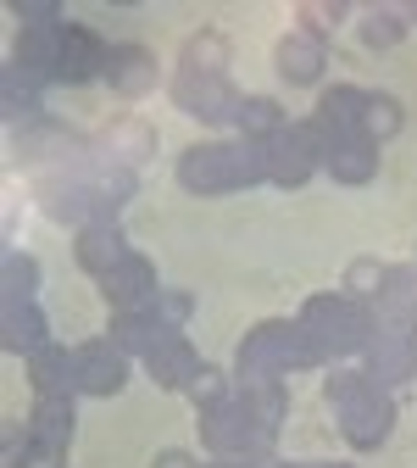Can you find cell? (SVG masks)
Returning <instances> with one entry per match:
<instances>
[{"label": "cell", "mask_w": 417, "mask_h": 468, "mask_svg": "<svg viewBox=\"0 0 417 468\" xmlns=\"http://www.w3.org/2000/svg\"><path fill=\"white\" fill-rule=\"evenodd\" d=\"M234 45L223 28H195L184 39V56H178V79H172V101L184 106L190 117H201V123H234L240 117V101L234 95Z\"/></svg>", "instance_id": "6da1fadb"}, {"label": "cell", "mask_w": 417, "mask_h": 468, "mask_svg": "<svg viewBox=\"0 0 417 468\" xmlns=\"http://www.w3.org/2000/svg\"><path fill=\"white\" fill-rule=\"evenodd\" d=\"M328 407H334V419H339V430L356 452H379L395 430V396L368 368L362 374H350V368L334 374L328 379Z\"/></svg>", "instance_id": "7a4b0ae2"}, {"label": "cell", "mask_w": 417, "mask_h": 468, "mask_svg": "<svg viewBox=\"0 0 417 468\" xmlns=\"http://www.w3.org/2000/svg\"><path fill=\"white\" fill-rule=\"evenodd\" d=\"M262 151L251 140H206L178 156V185L190 196H228V190H251L262 185Z\"/></svg>", "instance_id": "3957f363"}, {"label": "cell", "mask_w": 417, "mask_h": 468, "mask_svg": "<svg viewBox=\"0 0 417 468\" xmlns=\"http://www.w3.org/2000/svg\"><path fill=\"white\" fill-rule=\"evenodd\" d=\"M201 441L217 463H240V468H267L273 463V435L251 419V407L240 396V379H234V396L201 407Z\"/></svg>", "instance_id": "277c9868"}, {"label": "cell", "mask_w": 417, "mask_h": 468, "mask_svg": "<svg viewBox=\"0 0 417 468\" xmlns=\"http://www.w3.org/2000/svg\"><path fill=\"white\" fill-rule=\"evenodd\" d=\"M312 363H323V351L301 329V318H273V324H256L245 335L234 379H284L289 368H312Z\"/></svg>", "instance_id": "5b68a950"}, {"label": "cell", "mask_w": 417, "mask_h": 468, "mask_svg": "<svg viewBox=\"0 0 417 468\" xmlns=\"http://www.w3.org/2000/svg\"><path fill=\"white\" fill-rule=\"evenodd\" d=\"M301 329L318 340L323 357H345V351H368L379 318H373L362 302H356V296L334 290V296H307V307H301Z\"/></svg>", "instance_id": "8992f818"}, {"label": "cell", "mask_w": 417, "mask_h": 468, "mask_svg": "<svg viewBox=\"0 0 417 468\" xmlns=\"http://www.w3.org/2000/svg\"><path fill=\"white\" fill-rule=\"evenodd\" d=\"M256 151H262V173H267L273 185H284V190L307 185L312 173L323 167V151H318L312 123H284V129H278L273 140H262Z\"/></svg>", "instance_id": "52a82bcc"}, {"label": "cell", "mask_w": 417, "mask_h": 468, "mask_svg": "<svg viewBox=\"0 0 417 468\" xmlns=\"http://www.w3.org/2000/svg\"><path fill=\"white\" fill-rule=\"evenodd\" d=\"M362 368L384 390L417 379V324H379L373 340H368V351H362Z\"/></svg>", "instance_id": "ba28073f"}, {"label": "cell", "mask_w": 417, "mask_h": 468, "mask_svg": "<svg viewBox=\"0 0 417 468\" xmlns=\"http://www.w3.org/2000/svg\"><path fill=\"white\" fill-rule=\"evenodd\" d=\"M129 351L117 346L111 335H100V340H84L78 351H73V379H78V396H117L129 385Z\"/></svg>", "instance_id": "9c48e42d"}, {"label": "cell", "mask_w": 417, "mask_h": 468, "mask_svg": "<svg viewBox=\"0 0 417 468\" xmlns=\"http://www.w3.org/2000/svg\"><path fill=\"white\" fill-rule=\"evenodd\" d=\"M100 290H106L111 313H151V307H156V296H162L156 268H151V257H140V251H129L123 262H117V268L100 279Z\"/></svg>", "instance_id": "30bf717a"}, {"label": "cell", "mask_w": 417, "mask_h": 468, "mask_svg": "<svg viewBox=\"0 0 417 468\" xmlns=\"http://www.w3.org/2000/svg\"><path fill=\"white\" fill-rule=\"evenodd\" d=\"M106 62L111 50L95 28L84 23H62V56H56V84H89V79H106Z\"/></svg>", "instance_id": "8fae6325"}, {"label": "cell", "mask_w": 417, "mask_h": 468, "mask_svg": "<svg viewBox=\"0 0 417 468\" xmlns=\"http://www.w3.org/2000/svg\"><path fill=\"white\" fill-rule=\"evenodd\" d=\"M323 167L334 185H368L379 173V140L362 129V134H339L323 145Z\"/></svg>", "instance_id": "7c38bea8"}, {"label": "cell", "mask_w": 417, "mask_h": 468, "mask_svg": "<svg viewBox=\"0 0 417 468\" xmlns=\"http://www.w3.org/2000/svg\"><path fill=\"white\" fill-rule=\"evenodd\" d=\"M273 62L284 73V84H318L323 68H328V45L307 28H289L278 45H273Z\"/></svg>", "instance_id": "4fadbf2b"}, {"label": "cell", "mask_w": 417, "mask_h": 468, "mask_svg": "<svg viewBox=\"0 0 417 468\" xmlns=\"http://www.w3.org/2000/svg\"><path fill=\"white\" fill-rule=\"evenodd\" d=\"M145 374H151L162 390H190V385H195L201 357H195V346L184 340V329H167V340L145 357Z\"/></svg>", "instance_id": "5bb4252c"}, {"label": "cell", "mask_w": 417, "mask_h": 468, "mask_svg": "<svg viewBox=\"0 0 417 468\" xmlns=\"http://www.w3.org/2000/svg\"><path fill=\"white\" fill-rule=\"evenodd\" d=\"M28 385H34V401H73L78 396V379H73V351L62 346H39L28 357Z\"/></svg>", "instance_id": "9a60e30c"}, {"label": "cell", "mask_w": 417, "mask_h": 468, "mask_svg": "<svg viewBox=\"0 0 417 468\" xmlns=\"http://www.w3.org/2000/svg\"><path fill=\"white\" fill-rule=\"evenodd\" d=\"M106 84H111V95H123V101L151 95V90H156V56H151L145 45H111Z\"/></svg>", "instance_id": "2e32d148"}, {"label": "cell", "mask_w": 417, "mask_h": 468, "mask_svg": "<svg viewBox=\"0 0 417 468\" xmlns=\"http://www.w3.org/2000/svg\"><path fill=\"white\" fill-rule=\"evenodd\" d=\"M73 257H78L84 273L106 279L117 262L129 257V240H123V229H117V223H84V229H78V240H73Z\"/></svg>", "instance_id": "e0dca14e"}, {"label": "cell", "mask_w": 417, "mask_h": 468, "mask_svg": "<svg viewBox=\"0 0 417 468\" xmlns=\"http://www.w3.org/2000/svg\"><path fill=\"white\" fill-rule=\"evenodd\" d=\"M368 313L379 324H417V268H384V284Z\"/></svg>", "instance_id": "ac0fdd59"}, {"label": "cell", "mask_w": 417, "mask_h": 468, "mask_svg": "<svg viewBox=\"0 0 417 468\" xmlns=\"http://www.w3.org/2000/svg\"><path fill=\"white\" fill-rule=\"evenodd\" d=\"M156 151V134H151V123H140V117H123V123H111L106 134H100V162H111V167H145V156Z\"/></svg>", "instance_id": "d6986e66"}, {"label": "cell", "mask_w": 417, "mask_h": 468, "mask_svg": "<svg viewBox=\"0 0 417 468\" xmlns=\"http://www.w3.org/2000/svg\"><path fill=\"white\" fill-rule=\"evenodd\" d=\"M0 340H6V351H17V357H34L39 346H50L39 302H6L0 307Z\"/></svg>", "instance_id": "ffe728a7"}, {"label": "cell", "mask_w": 417, "mask_h": 468, "mask_svg": "<svg viewBox=\"0 0 417 468\" xmlns=\"http://www.w3.org/2000/svg\"><path fill=\"white\" fill-rule=\"evenodd\" d=\"M56 56H62V23H45V28H23L12 45V68L34 73V79H56Z\"/></svg>", "instance_id": "44dd1931"}, {"label": "cell", "mask_w": 417, "mask_h": 468, "mask_svg": "<svg viewBox=\"0 0 417 468\" xmlns=\"http://www.w3.org/2000/svg\"><path fill=\"white\" fill-rule=\"evenodd\" d=\"M106 335L123 346L129 357H140V363H145L151 351L167 340V324H162L156 313H111V329H106Z\"/></svg>", "instance_id": "7402d4cb"}, {"label": "cell", "mask_w": 417, "mask_h": 468, "mask_svg": "<svg viewBox=\"0 0 417 468\" xmlns=\"http://www.w3.org/2000/svg\"><path fill=\"white\" fill-rule=\"evenodd\" d=\"M240 396H245V407H251V419L278 441V424H284V413H289L284 379H240Z\"/></svg>", "instance_id": "603a6c76"}, {"label": "cell", "mask_w": 417, "mask_h": 468, "mask_svg": "<svg viewBox=\"0 0 417 468\" xmlns=\"http://www.w3.org/2000/svg\"><path fill=\"white\" fill-rule=\"evenodd\" d=\"M234 123H240V140H251V145H262V140H273L289 117H284V106L278 101H267V95H245L240 101V117H234Z\"/></svg>", "instance_id": "cb8c5ba5"}, {"label": "cell", "mask_w": 417, "mask_h": 468, "mask_svg": "<svg viewBox=\"0 0 417 468\" xmlns=\"http://www.w3.org/2000/svg\"><path fill=\"white\" fill-rule=\"evenodd\" d=\"M0 95H6V117H12V123H28V117H39L45 79H34V73L12 68V73H6V84H0Z\"/></svg>", "instance_id": "d4e9b609"}, {"label": "cell", "mask_w": 417, "mask_h": 468, "mask_svg": "<svg viewBox=\"0 0 417 468\" xmlns=\"http://www.w3.org/2000/svg\"><path fill=\"white\" fill-rule=\"evenodd\" d=\"M401 123H406V106L395 95H384V90H368V134L384 145V140L401 134Z\"/></svg>", "instance_id": "484cf974"}, {"label": "cell", "mask_w": 417, "mask_h": 468, "mask_svg": "<svg viewBox=\"0 0 417 468\" xmlns=\"http://www.w3.org/2000/svg\"><path fill=\"white\" fill-rule=\"evenodd\" d=\"M0 284H6V302H34V296H39V268H34V257L12 251V257H6V273H0Z\"/></svg>", "instance_id": "4316f807"}, {"label": "cell", "mask_w": 417, "mask_h": 468, "mask_svg": "<svg viewBox=\"0 0 417 468\" xmlns=\"http://www.w3.org/2000/svg\"><path fill=\"white\" fill-rule=\"evenodd\" d=\"M401 39H406V23H401V17H390V12H368V17H362V45L395 50Z\"/></svg>", "instance_id": "83f0119b"}, {"label": "cell", "mask_w": 417, "mask_h": 468, "mask_svg": "<svg viewBox=\"0 0 417 468\" xmlns=\"http://www.w3.org/2000/svg\"><path fill=\"white\" fill-rule=\"evenodd\" d=\"M190 396H195V407H212V401L234 396V374H228V368H212V363H201V374H195Z\"/></svg>", "instance_id": "f1b7e54d"}, {"label": "cell", "mask_w": 417, "mask_h": 468, "mask_svg": "<svg viewBox=\"0 0 417 468\" xmlns=\"http://www.w3.org/2000/svg\"><path fill=\"white\" fill-rule=\"evenodd\" d=\"M167 329H184L190 318H195V296H190V290H162V296H156V307H151Z\"/></svg>", "instance_id": "f546056e"}, {"label": "cell", "mask_w": 417, "mask_h": 468, "mask_svg": "<svg viewBox=\"0 0 417 468\" xmlns=\"http://www.w3.org/2000/svg\"><path fill=\"white\" fill-rule=\"evenodd\" d=\"M12 468H68V446H56V441H39V435L28 430V446H23V457H17Z\"/></svg>", "instance_id": "4dcf8cb0"}, {"label": "cell", "mask_w": 417, "mask_h": 468, "mask_svg": "<svg viewBox=\"0 0 417 468\" xmlns=\"http://www.w3.org/2000/svg\"><path fill=\"white\" fill-rule=\"evenodd\" d=\"M379 284H384V262H350V268H345V296L373 302Z\"/></svg>", "instance_id": "1f68e13d"}, {"label": "cell", "mask_w": 417, "mask_h": 468, "mask_svg": "<svg viewBox=\"0 0 417 468\" xmlns=\"http://www.w3.org/2000/svg\"><path fill=\"white\" fill-rule=\"evenodd\" d=\"M17 17H23L28 28H45V23H62V12H56V0H23V6H17Z\"/></svg>", "instance_id": "d6a6232c"}, {"label": "cell", "mask_w": 417, "mask_h": 468, "mask_svg": "<svg viewBox=\"0 0 417 468\" xmlns=\"http://www.w3.org/2000/svg\"><path fill=\"white\" fill-rule=\"evenodd\" d=\"M151 468H201V463H195L184 446H167V452H156V457H151Z\"/></svg>", "instance_id": "836d02e7"}, {"label": "cell", "mask_w": 417, "mask_h": 468, "mask_svg": "<svg viewBox=\"0 0 417 468\" xmlns=\"http://www.w3.org/2000/svg\"><path fill=\"white\" fill-rule=\"evenodd\" d=\"M267 468H312V463H278V457H273V463H267Z\"/></svg>", "instance_id": "e575fe53"}, {"label": "cell", "mask_w": 417, "mask_h": 468, "mask_svg": "<svg viewBox=\"0 0 417 468\" xmlns=\"http://www.w3.org/2000/svg\"><path fill=\"white\" fill-rule=\"evenodd\" d=\"M312 468H350V463H312Z\"/></svg>", "instance_id": "d590c367"}, {"label": "cell", "mask_w": 417, "mask_h": 468, "mask_svg": "<svg viewBox=\"0 0 417 468\" xmlns=\"http://www.w3.org/2000/svg\"><path fill=\"white\" fill-rule=\"evenodd\" d=\"M212 468H240V463H212Z\"/></svg>", "instance_id": "8d00e7d4"}]
</instances>
